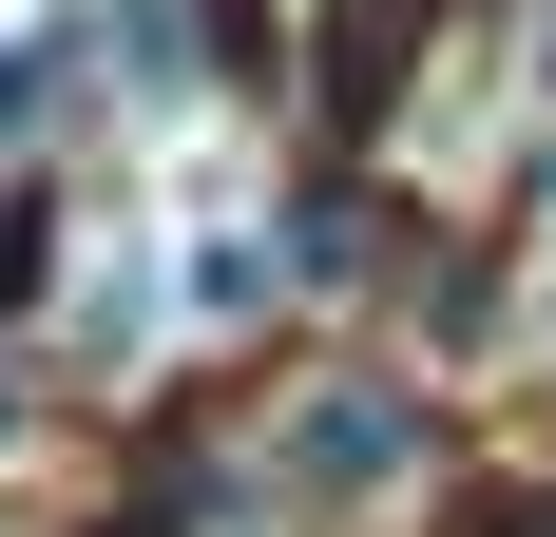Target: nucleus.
<instances>
[{"label": "nucleus", "mask_w": 556, "mask_h": 537, "mask_svg": "<svg viewBox=\"0 0 556 537\" xmlns=\"http://www.w3.org/2000/svg\"><path fill=\"white\" fill-rule=\"evenodd\" d=\"M422 39H442V0H327V20H307V77H327V115H384L403 77H422Z\"/></svg>", "instance_id": "f257e3e1"}, {"label": "nucleus", "mask_w": 556, "mask_h": 537, "mask_svg": "<svg viewBox=\"0 0 556 537\" xmlns=\"http://www.w3.org/2000/svg\"><path fill=\"white\" fill-rule=\"evenodd\" d=\"M403 461H422V423H403V403H365V384L307 423V480H403Z\"/></svg>", "instance_id": "f03ea898"}, {"label": "nucleus", "mask_w": 556, "mask_h": 537, "mask_svg": "<svg viewBox=\"0 0 556 537\" xmlns=\"http://www.w3.org/2000/svg\"><path fill=\"white\" fill-rule=\"evenodd\" d=\"M173 288H192V326H250V308H269V268L230 250V230H212V250H192V268H173Z\"/></svg>", "instance_id": "7ed1b4c3"}]
</instances>
